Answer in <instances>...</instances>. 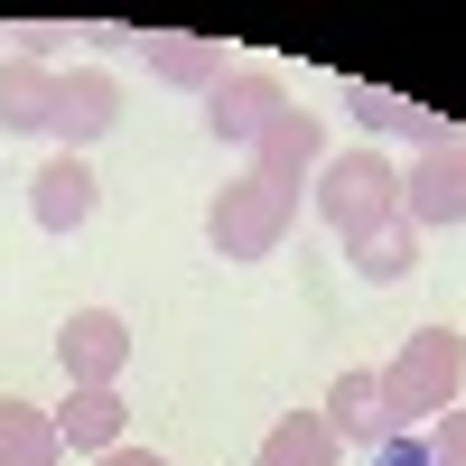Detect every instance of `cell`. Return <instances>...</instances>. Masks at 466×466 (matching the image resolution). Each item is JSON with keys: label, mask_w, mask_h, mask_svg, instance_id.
Returning a JSON list of instances; mask_svg holds the SVG:
<instances>
[{"label": "cell", "mask_w": 466, "mask_h": 466, "mask_svg": "<svg viewBox=\"0 0 466 466\" xmlns=\"http://www.w3.org/2000/svg\"><path fill=\"white\" fill-rule=\"evenodd\" d=\"M140 56H149V75L159 85H177V94H215L224 85V37H197V28H159V37H140Z\"/></svg>", "instance_id": "cell-10"}, {"label": "cell", "mask_w": 466, "mask_h": 466, "mask_svg": "<svg viewBox=\"0 0 466 466\" xmlns=\"http://www.w3.org/2000/svg\"><path fill=\"white\" fill-rule=\"evenodd\" d=\"M0 466H56V420L0 392Z\"/></svg>", "instance_id": "cell-16"}, {"label": "cell", "mask_w": 466, "mask_h": 466, "mask_svg": "<svg viewBox=\"0 0 466 466\" xmlns=\"http://www.w3.org/2000/svg\"><path fill=\"white\" fill-rule=\"evenodd\" d=\"M280 112H289V85H280V75H270V66H233L224 85L206 94V131H215L224 149H252Z\"/></svg>", "instance_id": "cell-6"}, {"label": "cell", "mask_w": 466, "mask_h": 466, "mask_svg": "<svg viewBox=\"0 0 466 466\" xmlns=\"http://www.w3.org/2000/svg\"><path fill=\"white\" fill-rule=\"evenodd\" d=\"M318 215H327L336 243H364V233L401 224V168L382 159L373 140L345 149V159H327V168H318Z\"/></svg>", "instance_id": "cell-2"}, {"label": "cell", "mask_w": 466, "mask_h": 466, "mask_svg": "<svg viewBox=\"0 0 466 466\" xmlns=\"http://www.w3.org/2000/svg\"><path fill=\"white\" fill-rule=\"evenodd\" d=\"M112 122H122V85H112L103 66H66V75H56V103H47L56 149H66V159H85Z\"/></svg>", "instance_id": "cell-7"}, {"label": "cell", "mask_w": 466, "mask_h": 466, "mask_svg": "<svg viewBox=\"0 0 466 466\" xmlns=\"http://www.w3.org/2000/svg\"><path fill=\"white\" fill-rule=\"evenodd\" d=\"M94 466H168V457H149V448H112V457H94Z\"/></svg>", "instance_id": "cell-20"}, {"label": "cell", "mask_w": 466, "mask_h": 466, "mask_svg": "<svg viewBox=\"0 0 466 466\" xmlns=\"http://www.w3.org/2000/svg\"><path fill=\"white\" fill-rule=\"evenodd\" d=\"M373 466H439L430 457V430H392V439L373 448Z\"/></svg>", "instance_id": "cell-19"}, {"label": "cell", "mask_w": 466, "mask_h": 466, "mask_svg": "<svg viewBox=\"0 0 466 466\" xmlns=\"http://www.w3.org/2000/svg\"><path fill=\"white\" fill-rule=\"evenodd\" d=\"M327 168V131H318V112H280V122H270L261 140H252V177H270V187H308Z\"/></svg>", "instance_id": "cell-9"}, {"label": "cell", "mask_w": 466, "mask_h": 466, "mask_svg": "<svg viewBox=\"0 0 466 466\" xmlns=\"http://www.w3.org/2000/svg\"><path fill=\"white\" fill-rule=\"evenodd\" d=\"M318 420L336 430V448H364V457H373L382 439H392V420H382V382H373L364 364L327 382V410H318Z\"/></svg>", "instance_id": "cell-11"}, {"label": "cell", "mask_w": 466, "mask_h": 466, "mask_svg": "<svg viewBox=\"0 0 466 466\" xmlns=\"http://www.w3.org/2000/svg\"><path fill=\"white\" fill-rule=\"evenodd\" d=\"M56 364H66V392H112L122 364H131V327L112 308H75L56 327Z\"/></svg>", "instance_id": "cell-5"}, {"label": "cell", "mask_w": 466, "mask_h": 466, "mask_svg": "<svg viewBox=\"0 0 466 466\" xmlns=\"http://www.w3.org/2000/svg\"><path fill=\"white\" fill-rule=\"evenodd\" d=\"M252 466H336V430H327L318 410H289L280 430L261 439V457H252Z\"/></svg>", "instance_id": "cell-17"}, {"label": "cell", "mask_w": 466, "mask_h": 466, "mask_svg": "<svg viewBox=\"0 0 466 466\" xmlns=\"http://www.w3.org/2000/svg\"><path fill=\"white\" fill-rule=\"evenodd\" d=\"M345 112H355V122L382 140V131H392V140H420V149H439V140H457L448 122H439V112H420V103H401V94H382V85H345Z\"/></svg>", "instance_id": "cell-12"}, {"label": "cell", "mask_w": 466, "mask_h": 466, "mask_svg": "<svg viewBox=\"0 0 466 466\" xmlns=\"http://www.w3.org/2000/svg\"><path fill=\"white\" fill-rule=\"evenodd\" d=\"M401 224H410V233L466 224V131L439 140V149H420V159L401 168Z\"/></svg>", "instance_id": "cell-4"}, {"label": "cell", "mask_w": 466, "mask_h": 466, "mask_svg": "<svg viewBox=\"0 0 466 466\" xmlns=\"http://www.w3.org/2000/svg\"><path fill=\"white\" fill-rule=\"evenodd\" d=\"M47 420H56V448L112 457V448H122V420H131V410H122V392H66Z\"/></svg>", "instance_id": "cell-13"}, {"label": "cell", "mask_w": 466, "mask_h": 466, "mask_svg": "<svg viewBox=\"0 0 466 466\" xmlns=\"http://www.w3.org/2000/svg\"><path fill=\"white\" fill-rule=\"evenodd\" d=\"M373 382H382V420H392V430H430L466 392V336L457 327H410V345Z\"/></svg>", "instance_id": "cell-1"}, {"label": "cell", "mask_w": 466, "mask_h": 466, "mask_svg": "<svg viewBox=\"0 0 466 466\" xmlns=\"http://www.w3.org/2000/svg\"><path fill=\"white\" fill-rule=\"evenodd\" d=\"M47 103H56V66L0 56V131H47Z\"/></svg>", "instance_id": "cell-14"}, {"label": "cell", "mask_w": 466, "mask_h": 466, "mask_svg": "<svg viewBox=\"0 0 466 466\" xmlns=\"http://www.w3.org/2000/svg\"><path fill=\"white\" fill-rule=\"evenodd\" d=\"M430 457H439V466H466V401L430 420Z\"/></svg>", "instance_id": "cell-18"}, {"label": "cell", "mask_w": 466, "mask_h": 466, "mask_svg": "<svg viewBox=\"0 0 466 466\" xmlns=\"http://www.w3.org/2000/svg\"><path fill=\"white\" fill-rule=\"evenodd\" d=\"M289 224H299V187H270V177L243 168L233 187H215V206H206V243H215V261H270Z\"/></svg>", "instance_id": "cell-3"}, {"label": "cell", "mask_w": 466, "mask_h": 466, "mask_svg": "<svg viewBox=\"0 0 466 466\" xmlns=\"http://www.w3.org/2000/svg\"><path fill=\"white\" fill-rule=\"evenodd\" d=\"M345 261H355V280L392 289V280L420 270V233H410V224H382V233H364V243H345Z\"/></svg>", "instance_id": "cell-15"}, {"label": "cell", "mask_w": 466, "mask_h": 466, "mask_svg": "<svg viewBox=\"0 0 466 466\" xmlns=\"http://www.w3.org/2000/svg\"><path fill=\"white\" fill-rule=\"evenodd\" d=\"M94 206H103V177H94V159H56L28 177V215H37V233H75V224H94Z\"/></svg>", "instance_id": "cell-8"}]
</instances>
